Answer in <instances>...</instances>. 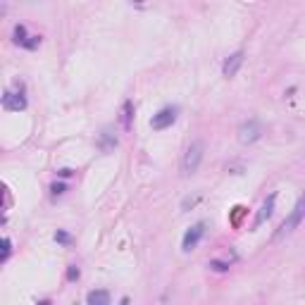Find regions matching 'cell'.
Here are the masks:
<instances>
[{
  "mask_svg": "<svg viewBox=\"0 0 305 305\" xmlns=\"http://www.w3.org/2000/svg\"><path fill=\"white\" fill-rule=\"evenodd\" d=\"M76 277H79V269L72 267V269H70V279H76Z\"/></svg>",
  "mask_w": 305,
  "mask_h": 305,
  "instance_id": "5bb4252c",
  "label": "cell"
},
{
  "mask_svg": "<svg viewBox=\"0 0 305 305\" xmlns=\"http://www.w3.org/2000/svg\"><path fill=\"white\" fill-rule=\"evenodd\" d=\"M241 65H243V53L238 50V53H234V55L227 57V62H224V70H222V72H224L227 79H232V76H236V72H238V67H241Z\"/></svg>",
  "mask_w": 305,
  "mask_h": 305,
  "instance_id": "52a82bcc",
  "label": "cell"
},
{
  "mask_svg": "<svg viewBox=\"0 0 305 305\" xmlns=\"http://www.w3.org/2000/svg\"><path fill=\"white\" fill-rule=\"evenodd\" d=\"M53 193H55V196L65 193V184H55V186H53Z\"/></svg>",
  "mask_w": 305,
  "mask_h": 305,
  "instance_id": "4fadbf2b",
  "label": "cell"
},
{
  "mask_svg": "<svg viewBox=\"0 0 305 305\" xmlns=\"http://www.w3.org/2000/svg\"><path fill=\"white\" fill-rule=\"evenodd\" d=\"M98 143H100L103 150H112V148L117 145V136L112 134V129H110V126L103 131V134H100V141H98Z\"/></svg>",
  "mask_w": 305,
  "mask_h": 305,
  "instance_id": "30bf717a",
  "label": "cell"
},
{
  "mask_svg": "<svg viewBox=\"0 0 305 305\" xmlns=\"http://www.w3.org/2000/svg\"><path fill=\"white\" fill-rule=\"evenodd\" d=\"M174 119H177V108H162L158 115H153L150 126L160 131V129H167V126L174 124Z\"/></svg>",
  "mask_w": 305,
  "mask_h": 305,
  "instance_id": "5b68a950",
  "label": "cell"
},
{
  "mask_svg": "<svg viewBox=\"0 0 305 305\" xmlns=\"http://www.w3.org/2000/svg\"><path fill=\"white\" fill-rule=\"evenodd\" d=\"M303 217H305V193L301 198H298V203H296V208L291 210V215L284 219V224L279 227V232L274 234V238H284V236H288V234L293 232L301 222H303Z\"/></svg>",
  "mask_w": 305,
  "mask_h": 305,
  "instance_id": "7a4b0ae2",
  "label": "cell"
},
{
  "mask_svg": "<svg viewBox=\"0 0 305 305\" xmlns=\"http://www.w3.org/2000/svg\"><path fill=\"white\" fill-rule=\"evenodd\" d=\"M203 153H205V143H203V141H193V143L186 148V153H184V158H181V174H184V177H191L198 167H200Z\"/></svg>",
  "mask_w": 305,
  "mask_h": 305,
  "instance_id": "6da1fadb",
  "label": "cell"
},
{
  "mask_svg": "<svg viewBox=\"0 0 305 305\" xmlns=\"http://www.w3.org/2000/svg\"><path fill=\"white\" fill-rule=\"evenodd\" d=\"M122 122H124V126L129 129V124H131V103H129V100L124 103V115H122Z\"/></svg>",
  "mask_w": 305,
  "mask_h": 305,
  "instance_id": "8fae6325",
  "label": "cell"
},
{
  "mask_svg": "<svg viewBox=\"0 0 305 305\" xmlns=\"http://www.w3.org/2000/svg\"><path fill=\"white\" fill-rule=\"evenodd\" d=\"M203 234H205V222H198V224H193L188 232L184 234V241H181V248L188 253V251H193L198 246V241L203 238Z\"/></svg>",
  "mask_w": 305,
  "mask_h": 305,
  "instance_id": "277c9868",
  "label": "cell"
},
{
  "mask_svg": "<svg viewBox=\"0 0 305 305\" xmlns=\"http://www.w3.org/2000/svg\"><path fill=\"white\" fill-rule=\"evenodd\" d=\"M86 303L89 305H112V301H110V293L105 288H95V291H91L89 293Z\"/></svg>",
  "mask_w": 305,
  "mask_h": 305,
  "instance_id": "9c48e42d",
  "label": "cell"
},
{
  "mask_svg": "<svg viewBox=\"0 0 305 305\" xmlns=\"http://www.w3.org/2000/svg\"><path fill=\"white\" fill-rule=\"evenodd\" d=\"M2 105H5V110H24L26 108V100H24L22 93H5Z\"/></svg>",
  "mask_w": 305,
  "mask_h": 305,
  "instance_id": "ba28073f",
  "label": "cell"
},
{
  "mask_svg": "<svg viewBox=\"0 0 305 305\" xmlns=\"http://www.w3.org/2000/svg\"><path fill=\"white\" fill-rule=\"evenodd\" d=\"M260 134H262V126H260V122H255V119H251V122H246V124L238 126V141H241V143H253V141H258Z\"/></svg>",
  "mask_w": 305,
  "mask_h": 305,
  "instance_id": "3957f363",
  "label": "cell"
},
{
  "mask_svg": "<svg viewBox=\"0 0 305 305\" xmlns=\"http://www.w3.org/2000/svg\"><path fill=\"white\" fill-rule=\"evenodd\" d=\"M2 246H5V251H2V260H7V255H10V251H12V243H10V238H5V241H2Z\"/></svg>",
  "mask_w": 305,
  "mask_h": 305,
  "instance_id": "7c38bea8",
  "label": "cell"
},
{
  "mask_svg": "<svg viewBox=\"0 0 305 305\" xmlns=\"http://www.w3.org/2000/svg\"><path fill=\"white\" fill-rule=\"evenodd\" d=\"M274 203H277V196L272 193V196H269L267 200L262 203V208L258 210V217H255V222H253V227H260V224H265V222H267V219H269V215L274 212Z\"/></svg>",
  "mask_w": 305,
  "mask_h": 305,
  "instance_id": "8992f818",
  "label": "cell"
}]
</instances>
